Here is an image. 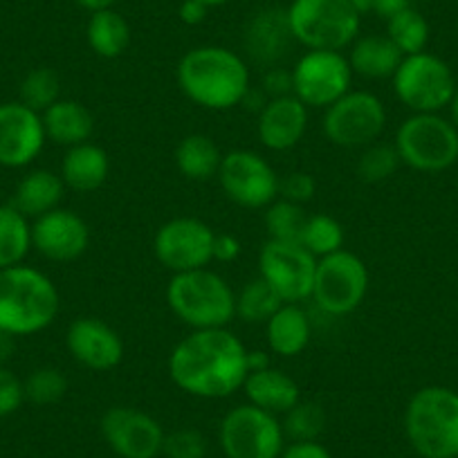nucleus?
<instances>
[{
    "instance_id": "nucleus-1",
    "label": "nucleus",
    "mask_w": 458,
    "mask_h": 458,
    "mask_svg": "<svg viewBox=\"0 0 458 458\" xmlns=\"http://www.w3.org/2000/svg\"><path fill=\"white\" fill-rule=\"evenodd\" d=\"M248 346L229 328L191 330L169 355V377L180 391L202 400H223L243 389L250 373Z\"/></svg>"
},
{
    "instance_id": "nucleus-2",
    "label": "nucleus",
    "mask_w": 458,
    "mask_h": 458,
    "mask_svg": "<svg viewBox=\"0 0 458 458\" xmlns=\"http://www.w3.org/2000/svg\"><path fill=\"white\" fill-rule=\"evenodd\" d=\"M175 79L191 104L216 113L243 104L252 88L248 61L223 46L189 50L175 68Z\"/></svg>"
},
{
    "instance_id": "nucleus-3",
    "label": "nucleus",
    "mask_w": 458,
    "mask_h": 458,
    "mask_svg": "<svg viewBox=\"0 0 458 458\" xmlns=\"http://www.w3.org/2000/svg\"><path fill=\"white\" fill-rule=\"evenodd\" d=\"M61 297L55 281L32 266L0 270V333L30 337L43 333L59 315Z\"/></svg>"
},
{
    "instance_id": "nucleus-4",
    "label": "nucleus",
    "mask_w": 458,
    "mask_h": 458,
    "mask_svg": "<svg viewBox=\"0 0 458 458\" xmlns=\"http://www.w3.org/2000/svg\"><path fill=\"white\" fill-rule=\"evenodd\" d=\"M404 434L420 458H458V394L422 386L404 409Z\"/></svg>"
},
{
    "instance_id": "nucleus-5",
    "label": "nucleus",
    "mask_w": 458,
    "mask_h": 458,
    "mask_svg": "<svg viewBox=\"0 0 458 458\" xmlns=\"http://www.w3.org/2000/svg\"><path fill=\"white\" fill-rule=\"evenodd\" d=\"M166 306L191 330L227 328L236 319V293L209 267L171 276Z\"/></svg>"
},
{
    "instance_id": "nucleus-6",
    "label": "nucleus",
    "mask_w": 458,
    "mask_h": 458,
    "mask_svg": "<svg viewBox=\"0 0 458 458\" xmlns=\"http://www.w3.org/2000/svg\"><path fill=\"white\" fill-rule=\"evenodd\" d=\"M285 12L294 41L308 50L342 52L360 34L362 12L351 0H293Z\"/></svg>"
},
{
    "instance_id": "nucleus-7",
    "label": "nucleus",
    "mask_w": 458,
    "mask_h": 458,
    "mask_svg": "<svg viewBox=\"0 0 458 458\" xmlns=\"http://www.w3.org/2000/svg\"><path fill=\"white\" fill-rule=\"evenodd\" d=\"M400 162L420 174H440L458 162V129L438 113H413L395 131Z\"/></svg>"
},
{
    "instance_id": "nucleus-8",
    "label": "nucleus",
    "mask_w": 458,
    "mask_h": 458,
    "mask_svg": "<svg viewBox=\"0 0 458 458\" xmlns=\"http://www.w3.org/2000/svg\"><path fill=\"white\" fill-rule=\"evenodd\" d=\"M369 281L371 276L367 263L355 252L339 250L317 261L310 299L326 315H351L367 299Z\"/></svg>"
},
{
    "instance_id": "nucleus-9",
    "label": "nucleus",
    "mask_w": 458,
    "mask_h": 458,
    "mask_svg": "<svg viewBox=\"0 0 458 458\" xmlns=\"http://www.w3.org/2000/svg\"><path fill=\"white\" fill-rule=\"evenodd\" d=\"M225 458H279L285 447L281 418L245 403L229 409L218 427Z\"/></svg>"
},
{
    "instance_id": "nucleus-10",
    "label": "nucleus",
    "mask_w": 458,
    "mask_h": 458,
    "mask_svg": "<svg viewBox=\"0 0 458 458\" xmlns=\"http://www.w3.org/2000/svg\"><path fill=\"white\" fill-rule=\"evenodd\" d=\"M391 81L400 104L413 113H440L456 92L452 68L427 50L404 56Z\"/></svg>"
},
{
    "instance_id": "nucleus-11",
    "label": "nucleus",
    "mask_w": 458,
    "mask_h": 458,
    "mask_svg": "<svg viewBox=\"0 0 458 458\" xmlns=\"http://www.w3.org/2000/svg\"><path fill=\"white\" fill-rule=\"evenodd\" d=\"M324 135L342 148H364L377 142L386 126V108L377 95L351 88L324 110Z\"/></svg>"
},
{
    "instance_id": "nucleus-12",
    "label": "nucleus",
    "mask_w": 458,
    "mask_h": 458,
    "mask_svg": "<svg viewBox=\"0 0 458 458\" xmlns=\"http://www.w3.org/2000/svg\"><path fill=\"white\" fill-rule=\"evenodd\" d=\"M216 178L225 196L245 209H266L279 198V174L261 153L250 148L223 153Z\"/></svg>"
},
{
    "instance_id": "nucleus-13",
    "label": "nucleus",
    "mask_w": 458,
    "mask_h": 458,
    "mask_svg": "<svg viewBox=\"0 0 458 458\" xmlns=\"http://www.w3.org/2000/svg\"><path fill=\"white\" fill-rule=\"evenodd\" d=\"M293 95L306 108L326 110L353 86L349 59L337 50H308L294 64Z\"/></svg>"
},
{
    "instance_id": "nucleus-14",
    "label": "nucleus",
    "mask_w": 458,
    "mask_h": 458,
    "mask_svg": "<svg viewBox=\"0 0 458 458\" xmlns=\"http://www.w3.org/2000/svg\"><path fill=\"white\" fill-rule=\"evenodd\" d=\"M214 239L216 232L205 220L178 216L157 227L153 252L171 275L200 270L214 261Z\"/></svg>"
},
{
    "instance_id": "nucleus-15",
    "label": "nucleus",
    "mask_w": 458,
    "mask_h": 458,
    "mask_svg": "<svg viewBox=\"0 0 458 458\" xmlns=\"http://www.w3.org/2000/svg\"><path fill=\"white\" fill-rule=\"evenodd\" d=\"M317 259L301 243L270 241L259 252V276L279 293L284 303H301L312 297Z\"/></svg>"
},
{
    "instance_id": "nucleus-16",
    "label": "nucleus",
    "mask_w": 458,
    "mask_h": 458,
    "mask_svg": "<svg viewBox=\"0 0 458 458\" xmlns=\"http://www.w3.org/2000/svg\"><path fill=\"white\" fill-rule=\"evenodd\" d=\"M99 431L120 458H157L166 431L151 413L138 407H110L101 416Z\"/></svg>"
},
{
    "instance_id": "nucleus-17",
    "label": "nucleus",
    "mask_w": 458,
    "mask_h": 458,
    "mask_svg": "<svg viewBox=\"0 0 458 458\" xmlns=\"http://www.w3.org/2000/svg\"><path fill=\"white\" fill-rule=\"evenodd\" d=\"M46 142L41 113L28 108L21 101L0 104V166H30L41 156Z\"/></svg>"
},
{
    "instance_id": "nucleus-18",
    "label": "nucleus",
    "mask_w": 458,
    "mask_h": 458,
    "mask_svg": "<svg viewBox=\"0 0 458 458\" xmlns=\"http://www.w3.org/2000/svg\"><path fill=\"white\" fill-rule=\"evenodd\" d=\"M32 248L47 261H77L90 248V227L77 211L56 207L32 220Z\"/></svg>"
},
{
    "instance_id": "nucleus-19",
    "label": "nucleus",
    "mask_w": 458,
    "mask_h": 458,
    "mask_svg": "<svg viewBox=\"0 0 458 458\" xmlns=\"http://www.w3.org/2000/svg\"><path fill=\"white\" fill-rule=\"evenodd\" d=\"M74 362L90 371H113L124 360V339L99 317H77L65 333Z\"/></svg>"
},
{
    "instance_id": "nucleus-20",
    "label": "nucleus",
    "mask_w": 458,
    "mask_h": 458,
    "mask_svg": "<svg viewBox=\"0 0 458 458\" xmlns=\"http://www.w3.org/2000/svg\"><path fill=\"white\" fill-rule=\"evenodd\" d=\"M293 30H290L288 12L281 7H266L257 12L245 25L243 47L248 59L263 70L281 65L294 46Z\"/></svg>"
},
{
    "instance_id": "nucleus-21",
    "label": "nucleus",
    "mask_w": 458,
    "mask_h": 458,
    "mask_svg": "<svg viewBox=\"0 0 458 458\" xmlns=\"http://www.w3.org/2000/svg\"><path fill=\"white\" fill-rule=\"evenodd\" d=\"M308 110L294 95L267 99L257 114L259 142L275 153L299 147L308 131Z\"/></svg>"
},
{
    "instance_id": "nucleus-22",
    "label": "nucleus",
    "mask_w": 458,
    "mask_h": 458,
    "mask_svg": "<svg viewBox=\"0 0 458 458\" xmlns=\"http://www.w3.org/2000/svg\"><path fill=\"white\" fill-rule=\"evenodd\" d=\"M241 391L250 404L279 418L301 400V389H299L297 380L272 364L259 369V371H250Z\"/></svg>"
},
{
    "instance_id": "nucleus-23",
    "label": "nucleus",
    "mask_w": 458,
    "mask_h": 458,
    "mask_svg": "<svg viewBox=\"0 0 458 458\" xmlns=\"http://www.w3.org/2000/svg\"><path fill=\"white\" fill-rule=\"evenodd\" d=\"M110 160L108 153L99 144L83 142L77 147L65 148V156L61 160L59 175L70 191L92 193L101 189L108 180Z\"/></svg>"
},
{
    "instance_id": "nucleus-24",
    "label": "nucleus",
    "mask_w": 458,
    "mask_h": 458,
    "mask_svg": "<svg viewBox=\"0 0 458 458\" xmlns=\"http://www.w3.org/2000/svg\"><path fill=\"white\" fill-rule=\"evenodd\" d=\"M46 138L59 147H77V144L90 142L95 133V117L90 110L77 99H64L41 113Z\"/></svg>"
},
{
    "instance_id": "nucleus-25",
    "label": "nucleus",
    "mask_w": 458,
    "mask_h": 458,
    "mask_svg": "<svg viewBox=\"0 0 458 458\" xmlns=\"http://www.w3.org/2000/svg\"><path fill=\"white\" fill-rule=\"evenodd\" d=\"M267 349L279 358H294L308 349L312 324L301 303H284L266 324Z\"/></svg>"
},
{
    "instance_id": "nucleus-26",
    "label": "nucleus",
    "mask_w": 458,
    "mask_h": 458,
    "mask_svg": "<svg viewBox=\"0 0 458 458\" xmlns=\"http://www.w3.org/2000/svg\"><path fill=\"white\" fill-rule=\"evenodd\" d=\"M65 191L68 187L59 174L50 169H32L16 184L12 205L30 220H37L38 216L61 207Z\"/></svg>"
},
{
    "instance_id": "nucleus-27",
    "label": "nucleus",
    "mask_w": 458,
    "mask_h": 458,
    "mask_svg": "<svg viewBox=\"0 0 458 458\" xmlns=\"http://www.w3.org/2000/svg\"><path fill=\"white\" fill-rule=\"evenodd\" d=\"M349 64L353 74L373 81L394 79L395 70L403 64L404 55L394 46L389 37L371 34V37H358L349 50Z\"/></svg>"
},
{
    "instance_id": "nucleus-28",
    "label": "nucleus",
    "mask_w": 458,
    "mask_h": 458,
    "mask_svg": "<svg viewBox=\"0 0 458 458\" xmlns=\"http://www.w3.org/2000/svg\"><path fill=\"white\" fill-rule=\"evenodd\" d=\"M174 160L184 178L193 180V182H207V180L218 175L223 151L209 135L191 133L180 140Z\"/></svg>"
},
{
    "instance_id": "nucleus-29",
    "label": "nucleus",
    "mask_w": 458,
    "mask_h": 458,
    "mask_svg": "<svg viewBox=\"0 0 458 458\" xmlns=\"http://www.w3.org/2000/svg\"><path fill=\"white\" fill-rule=\"evenodd\" d=\"M90 50L101 59H117L129 50L131 28L124 16L114 10H101L90 14L86 28Z\"/></svg>"
},
{
    "instance_id": "nucleus-30",
    "label": "nucleus",
    "mask_w": 458,
    "mask_h": 458,
    "mask_svg": "<svg viewBox=\"0 0 458 458\" xmlns=\"http://www.w3.org/2000/svg\"><path fill=\"white\" fill-rule=\"evenodd\" d=\"M32 250V220L14 205H0V270L21 266Z\"/></svg>"
},
{
    "instance_id": "nucleus-31",
    "label": "nucleus",
    "mask_w": 458,
    "mask_h": 458,
    "mask_svg": "<svg viewBox=\"0 0 458 458\" xmlns=\"http://www.w3.org/2000/svg\"><path fill=\"white\" fill-rule=\"evenodd\" d=\"M281 306H284V299L263 276H254L236 293V317L245 324L266 326Z\"/></svg>"
},
{
    "instance_id": "nucleus-32",
    "label": "nucleus",
    "mask_w": 458,
    "mask_h": 458,
    "mask_svg": "<svg viewBox=\"0 0 458 458\" xmlns=\"http://www.w3.org/2000/svg\"><path fill=\"white\" fill-rule=\"evenodd\" d=\"M386 37L404 56L418 55L429 43V23L416 7H409L386 21Z\"/></svg>"
},
{
    "instance_id": "nucleus-33",
    "label": "nucleus",
    "mask_w": 458,
    "mask_h": 458,
    "mask_svg": "<svg viewBox=\"0 0 458 458\" xmlns=\"http://www.w3.org/2000/svg\"><path fill=\"white\" fill-rule=\"evenodd\" d=\"M306 220L308 214L303 205L276 198L272 205L266 207L267 239L284 241V243H301Z\"/></svg>"
},
{
    "instance_id": "nucleus-34",
    "label": "nucleus",
    "mask_w": 458,
    "mask_h": 458,
    "mask_svg": "<svg viewBox=\"0 0 458 458\" xmlns=\"http://www.w3.org/2000/svg\"><path fill=\"white\" fill-rule=\"evenodd\" d=\"M344 239H346V234H344V227L337 218L328 214L308 216L301 234V245L317 261L344 250Z\"/></svg>"
},
{
    "instance_id": "nucleus-35",
    "label": "nucleus",
    "mask_w": 458,
    "mask_h": 458,
    "mask_svg": "<svg viewBox=\"0 0 458 458\" xmlns=\"http://www.w3.org/2000/svg\"><path fill=\"white\" fill-rule=\"evenodd\" d=\"M21 104L43 113L61 99V79L52 68H34L23 77L19 88Z\"/></svg>"
},
{
    "instance_id": "nucleus-36",
    "label": "nucleus",
    "mask_w": 458,
    "mask_h": 458,
    "mask_svg": "<svg viewBox=\"0 0 458 458\" xmlns=\"http://www.w3.org/2000/svg\"><path fill=\"white\" fill-rule=\"evenodd\" d=\"M284 427L285 438L293 443L297 440H319V436L326 429V411L319 403L312 400H299L288 413H284Z\"/></svg>"
},
{
    "instance_id": "nucleus-37",
    "label": "nucleus",
    "mask_w": 458,
    "mask_h": 458,
    "mask_svg": "<svg viewBox=\"0 0 458 458\" xmlns=\"http://www.w3.org/2000/svg\"><path fill=\"white\" fill-rule=\"evenodd\" d=\"M68 377L61 369L56 367H38L30 373L23 380L25 400L38 404V407H47V404H56L65 398L68 394Z\"/></svg>"
},
{
    "instance_id": "nucleus-38",
    "label": "nucleus",
    "mask_w": 458,
    "mask_h": 458,
    "mask_svg": "<svg viewBox=\"0 0 458 458\" xmlns=\"http://www.w3.org/2000/svg\"><path fill=\"white\" fill-rule=\"evenodd\" d=\"M400 165H403V162H400V156L398 151H395L394 144L373 142L362 148L355 169H358V175L362 182L377 184L389 180L391 175H395Z\"/></svg>"
},
{
    "instance_id": "nucleus-39",
    "label": "nucleus",
    "mask_w": 458,
    "mask_h": 458,
    "mask_svg": "<svg viewBox=\"0 0 458 458\" xmlns=\"http://www.w3.org/2000/svg\"><path fill=\"white\" fill-rule=\"evenodd\" d=\"M162 456L165 458H205L207 440L198 429H175L165 436L162 445Z\"/></svg>"
},
{
    "instance_id": "nucleus-40",
    "label": "nucleus",
    "mask_w": 458,
    "mask_h": 458,
    "mask_svg": "<svg viewBox=\"0 0 458 458\" xmlns=\"http://www.w3.org/2000/svg\"><path fill=\"white\" fill-rule=\"evenodd\" d=\"M317 193V182L310 174L306 171H293L285 178H281L279 182V198L290 202H297V205H306L315 198Z\"/></svg>"
},
{
    "instance_id": "nucleus-41",
    "label": "nucleus",
    "mask_w": 458,
    "mask_h": 458,
    "mask_svg": "<svg viewBox=\"0 0 458 458\" xmlns=\"http://www.w3.org/2000/svg\"><path fill=\"white\" fill-rule=\"evenodd\" d=\"M25 403L23 380L10 371V369L0 367V418H7L21 409Z\"/></svg>"
},
{
    "instance_id": "nucleus-42",
    "label": "nucleus",
    "mask_w": 458,
    "mask_h": 458,
    "mask_svg": "<svg viewBox=\"0 0 458 458\" xmlns=\"http://www.w3.org/2000/svg\"><path fill=\"white\" fill-rule=\"evenodd\" d=\"M261 90L267 99L293 95V70L284 68V65H275V68L263 70Z\"/></svg>"
},
{
    "instance_id": "nucleus-43",
    "label": "nucleus",
    "mask_w": 458,
    "mask_h": 458,
    "mask_svg": "<svg viewBox=\"0 0 458 458\" xmlns=\"http://www.w3.org/2000/svg\"><path fill=\"white\" fill-rule=\"evenodd\" d=\"M279 458H333L319 440H297L285 445Z\"/></svg>"
},
{
    "instance_id": "nucleus-44",
    "label": "nucleus",
    "mask_w": 458,
    "mask_h": 458,
    "mask_svg": "<svg viewBox=\"0 0 458 458\" xmlns=\"http://www.w3.org/2000/svg\"><path fill=\"white\" fill-rule=\"evenodd\" d=\"M241 241L232 234H216L214 239V261L234 263L241 257Z\"/></svg>"
},
{
    "instance_id": "nucleus-45",
    "label": "nucleus",
    "mask_w": 458,
    "mask_h": 458,
    "mask_svg": "<svg viewBox=\"0 0 458 458\" xmlns=\"http://www.w3.org/2000/svg\"><path fill=\"white\" fill-rule=\"evenodd\" d=\"M207 14H209V7L202 5L200 0H182V5L178 10L180 21L184 25H191V28L200 25L207 19Z\"/></svg>"
},
{
    "instance_id": "nucleus-46",
    "label": "nucleus",
    "mask_w": 458,
    "mask_h": 458,
    "mask_svg": "<svg viewBox=\"0 0 458 458\" xmlns=\"http://www.w3.org/2000/svg\"><path fill=\"white\" fill-rule=\"evenodd\" d=\"M413 3H416V0H371V10L376 12L377 16L389 21L391 16H395L398 12L413 7Z\"/></svg>"
},
{
    "instance_id": "nucleus-47",
    "label": "nucleus",
    "mask_w": 458,
    "mask_h": 458,
    "mask_svg": "<svg viewBox=\"0 0 458 458\" xmlns=\"http://www.w3.org/2000/svg\"><path fill=\"white\" fill-rule=\"evenodd\" d=\"M114 3H117V0H77V5L83 7V10H88L90 14H95V12H101V10H113Z\"/></svg>"
},
{
    "instance_id": "nucleus-48",
    "label": "nucleus",
    "mask_w": 458,
    "mask_h": 458,
    "mask_svg": "<svg viewBox=\"0 0 458 458\" xmlns=\"http://www.w3.org/2000/svg\"><path fill=\"white\" fill-rule=\"evenodd\" d=\"M248 364L250 371H259V369L270 367V358L266 351H248Z\"/></svg>"
},
{
    "instance_id": "nucleus-49",
    "label": "nucleus",
    "mask_w": 458,
    "mask_h": 458,
    "mask_svg": "<svg viewBox=\"0 0 458 458\" xmlns=\"http://www.w3.org/2000/svg\"><path fill=\"white\" fill-rule=\"evenodd\" d=\"M449 113H452V124L458 129V86H456V92H454L452 101H449Z\"/></svg>"
},
{
    "instance_id": "nucleus-50",
    "label": "nucleus",
    "mask_w": 458,
    "mask_h": 458,
    "mask_svg": "<svg viewBox=\"0 0 458 458\" xmlns=\"http://www.w3.org/2000/svg\"><path fill=\"white\" fill-rule=\"evenodd\" d=\"M202 5H207L209 7V10H214V7H223V5H227L229 0H200Z\"/></svg>"
},
{
    "instance_id": "nucleus-51",
    "label": "nucleus",
    "mask_w": 458,
    "mask_h": 458,
    "mask_svg": "<svg viewBox=\"0 0 458 458\" xmlns=\"http://www.w3.org/2000/svg\"><path fill=\"white\" fill-rule=\"evenodd\" d=\"M351 3H353V5L358 7L360 12H367V10H371V0H351Z\"/></svg>"
}]
</instances>
